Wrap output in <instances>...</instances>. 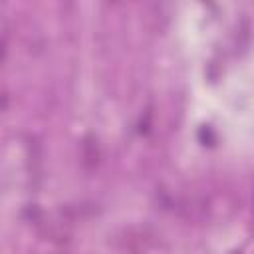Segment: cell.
Returning a JSON list of instances; mask_svg holds the SVG:
<instances>
[{
	"label": "cell",
	"instance_id": "obj_1",
	"mask_svg": "<svg viewBox=\"0 0 254 254\" xmlns=\"http://www.w3.org/2000/svg\"><path fill=\"white\" fill-rule=\"evenodd\" d=\"M81 151H83V165H85L87 169H93V167L97 165V161H99V151H97V141H95L91 135H87V137L83 139Z\"/></svg>",
	"mask_w": 254,
	"mask_h": 254
}]
</instances>
